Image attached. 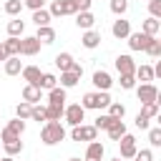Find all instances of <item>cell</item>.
Masks as SVG:
<instances>
[{
    "instance_id": "25",
    "label": "cell",
    "mask_w": 161,
    "mask_h": 161,
    "mask_svg": "<svg viewBox=\"0 0 161 161\" xmlns=\"http://www.w3.org/2000/svg\"><path fill=\"white\" fill-rule=\"evenodd\" d=\"M161 30V25H158V20L156 18H146L143 20V25H141V33H146V35H151V38H156V33Z\"/></svg>"
},
{
    "instance_id": "34",
    "label": "cell",
    "mask_w": 161,
    "mask_h": 161,
    "mask_svg": "<svg viewBox=\"0 0 161 161\" xmlns=\"http://www.w3.org/2000/svg\"><path fill=\"white\" fill-rule=\"evenodd\" d=\"M108 106H111V96H108V91H96V111L108 108Z\"/></svg>"
},
{
    "instance_id": "23",
    "label": "cell",
    "mask_w": 161,
    "mask_h": 161,
    "mask_svg": "<svg viewBox=\"0 0 161 161\" xmlns=\"http://www.w3.org/2000/svg\"><path fill=\"white\" fill-rule=\"evenodd\" d=\"M136 80L151 83L153 80V65H136Z\"/></svg>"
},
{
    "instance_id": "45",
    "label": "cell",
    "mask_w": 161,
    "mask_h": 161,
    "mask_svg": "<svg viewBox=\"0 0 161 161\" xmlns=\"http://www.w3.org/2000/svg\"><path fill=\"white\" fill-rule=\"evenodd\" d=\"M148 13H151V18H161V0H148Z\"/></svg>"
},
{
    "instance_id": "52",
    "label": "cell",
    "mask_w": 161,
    "mask_h": 161,
    "mask_svg": "<svg viewBox=\"0 0 161 161\" xmlns=\"http://www.w3.org/2000/svg\"><path fill=\"white\" fill-rule=\"evenodd\" d=\"M0 60H3V63L8 60V55H5V50H3V43H0Z\"/></svg>"
},
{
    "instance_id": "13",
    "label": "cell",
    "mask_w": 161,
    "mask_h": 161,
    "mask_svg": "<svg viewBox=\"0 0 161 161\" xmlns=\"http://www.w3.org/2000/svg\"><path fill=\"white\" fill-rule=\"evenodd\" d=\"M93 86H96L98 91H108V88L113 86L111 73H106V70H96V73H93Z\"/></svg>"
},
{
    "instance_id": "21",
    "label": "cell",
    "mask_w": 161,
    "mask_h": 161,
    "mask_svg": "<svg viewBox=\"0 0 161 161\" xmlns=\"http://www.w3.org/2000/svg\"><path fill=\"white\" fill-rule=\"evenodd\" d=\"M3 65H5V73H8V75H20V73H23V68H25V65L20 63V55H15V58H8Z\"/></svg>"
},
{
    "instance_id": "22",
    "label": "cell",
    "mask_w": 161,
    "mask_h": 161,
    "mask_svg": "<svg viewBox=\"0 0 161 161\" xmlns=\"http://www.w3.org/2000/svg\"><path fill=\"white\" fill-rule=\"evenodd\" d=\"M73 63H75V60H73V55H70V53H58V55H55V65L60 68V73L70 70V68H73Z\"/></svg>"
},
{
    "instance_id": "43",
    "label": "cell",
    "mask_w": 161,
    "mask_h": 161,
    "mask_svg": "<svg viewBox=\"0 0 161 161\" xmlns=\"http://www.w3.org/2000/svg\"><path fill=\"white\" fill-rule=\"evenodd\" d=\"M121 88L123 91H131V88H136V75H121Z\"/></svg>"
},
{
    "instance_id": "27",
    "label": "cell",
    "mask_w": 161,
    "mask_h": 161,
    "mask_svg": "<svg viewBox=\"0 0 161 161\" xmlns=\"http://www.w3.org/2000/svg\"><path fill=\"white\" fill-rule=\"evenodd\" d=\"M108 116L116 118V121H123V116H126V106L118 103V101H111V106H108Z\"/></svg>"
},
{
    "instance_id": "50",
    "label": "cell",
    "mask_w": 161,
    "mask_h": 161,
    "mask_svg": "<svg viewBox=\"0 0 161 161\" xmlns=\"http://www.w3.org/2000/svg\"><path fill=\"white\" fill-rule=\"evenodd\" d=\"M70 70H73L75 75H83V65H80V63H73V68H70Z\"/></svg>"
},
{
    "instance_id": "7",
    "label": "cell",
    "mask_w": 161,
    "mask_h": 161,
    "mask_svg": "<svg viewBox=\"0 0 161 161\" xmlns=\"http://www.w3.org/2000/svg\"><path fill=\"white\" fill-rule=\"evenodd\" d=\"M40 53V40L35 35L20 38V55H38Z\"/></svg>"
},
{
    "instance_id": "42",
    "label": "cell",
    "mask_w": 161,
    "mask_h": 161,
    "mask_svg": "<svg viewBox=\"0 0 161 161\" xmlns=\"http://www.w3.org/2000/svg\"><path fill=\"white\" fill-rule=\"evenodd\" d=\"M80 106H83L86 111H91V108H96V91H91V93H86V96H83V101H80Z\"/></svg>"
},
{
    "instance_id": "3",
    "label": "cell",
    "mask_w": 161,
    "mask_h": 161,
    "mask_svg": "<svg viewBox=\"0 0 161 161\" xmlns=\"http://www.w3.org/2000/svg\"><path fill=\"white\" fill-rule=\"evenodd\" d=\"M63 118H65V123H68V126H80V123H83V118H86V108H83L80 103H70V106H65Z\"/></svg>"
},
{
    "instance_id": "6",
    "label": "cell",
    "mask_w": 161,
    "mask_h": 161,
    "mask_svg": "<svg viewBox=\"0 0 161 161\" xmlns=\"http://www.w3.org/2000/svg\"><path fill=\"white\" fill-rule=\"evenodd\" d=\"M156 93H158V88H156L153 83H141V86L136 88L138 103H156Z\"/></svg>"
},
{
    "instance_id": "58",
    "label": "cell",
    "mask_w": 161,
    "mask_h": 161,
    "mask_svg": "<svg viewBox=\"0 0 161 161\" xmlns=\"http://www.w3.org/2000/svg\"><path fill=\"white\" fill-rule=\"evenodd\" d=\"M121 161H128V158H121Z\"/></svg>"
},
{
    "instance_id": "24",
    "label": "cell",
    "mask_w": 161,
    "mask_h": 161,
    "mask_svg": "<svg viewBox=\"0 0 161 161\" xmlns=\"http://www.w3.org/2000/svg\"><path fill=\"white\" fill-rule=\"evenodd\" d=\"M23 33H25V23H23L20 18H15V20L8 23V35H10V38H20Z\"/></svg>"
},
{
    "instance_id": "39",
    "label": "cell",
    "mask_w": 161,
    "mask_h": 161,
    "mask_svg": "<svg viewBox=\"0 0 161 161\" xmlns=\"http://www.w3.org/2000/svg\"><path fill=\"white\" fill-rule=\"evenodd\" d=\"M8 128H10L15 136H23V133H25V121H20V118H13V121H8Z\"/></svg>"
},
{
    "instance_id": "38",
    "label": "cell",
    "mask_w": 161,
    "mask_h": 161,
    "mask_svg": "<svg viewBox=\"0 0 161 161\" xmlns=\"http://www.w3.org/2000/svg\"><path fill=\"white\" fill-rule=\"evenodd\" d=\"M113 121H116V118H111V116H108V113H106V116H98V118H96V123H93V126H96V128H98V131H108V128H111V123H113Z\"/></svg>"
},
{
    "instance_id": "46",
    "label": "cell",
    "mask_w": 161,
    "mask_h": 161,
    "mask_svg": "<svg viewBox=\"0 0 161 161\" xmlns=\"http://www.w3.org/2000/svg\"><path fill=\"white\" fill-rule=\"evenodd\" d=\"M136 128H141V131H148L151 128V118H146V116H136Z\"/></svg>"
},
{
    "instance_id": "53",
    "label": "cell",
    "mask_w": 161,
    "mask_h": 161,
    "mask_svg": "<svg viewBox=\"0 0 161 161\" xmlns=\"http://www.w3.org/2000/svg\"><path fill=\"white\" fill-rule=\"evenodd\" d=\"M156 106H158V108H161V91H158V93H156Z\"/></svg>"
},
{
    "instance_id": "8",
    "label": "cell",
    "mask_w": 161,
    "mask_h": 161,
    "mask_svg": "<svg viewBox=\"0 0 161 161\" xmlns=\"http://www.w3.org/2000/svg\"><path fill=\"white\" fill-rule=\"evenodd\" d=\"M116 70L121 73V75H136V63H133V58L131 55H118L116 58Z\"/></svg>"
},
{
    "instance_id": "47",
    "label": "cell",
    "mask_w": 161,
    "mask_h": 161,
    "mask_svg": "<svg viewBox=\"0 0 161 161\" xmlns=\"http://www.w3.org/2000/svg\"><path fill=\"white\" fill-rule=\"evenodd\" d=\"M23 5L35 13V10H43V8H45V0H23Z\"/></svg>"
},
{
    "instance_id": "19",
    "label": "cell",
    "mask_w": 161,
    "mask_h": 161,
    "mask_svg": "<svg viewBox=\"0 0 161 161\" xmlns=\"http://www.w3.org/2000/svg\"><path fill=\"white\" fill-rule=\"evenodd\" d=\"M3 50H5L8 58L20 55V38H10V35H8V40H3Z\"/></svg>"
},
{
    "instance_id": "16",
    "label": "cell",
    "mask_w": 161,
    "mask_h": 161,
    "mask_svg": "<svg viewBox=\"0 0 161 161\" xmlns=\"http://www.w3.org/2000/svg\"><path fill=\"white\" fill-rule=\"evenodd\" d=\"M40 98H43V91H40L38 86H25V88H23V101H25V103L35 106V103H40Z\"/></svg>"
},
{
    "instance_id": "17",
    "label": "cell",
    "mask_w": 161,
    "mask_h": 161,
    "mask_svg": "<svg viewBox=\"0 0 161 161\" xmlns=\"http://www.w3.org/2000/svg\"><path fill=\"white\" fill-rule=\"evenodd\" d=\"M48 106H60V108H65V88L55 86L53 91H48Z\"/></svg>"
},
{
    "instance_id": "1",
    "label": "cell",
    "mask_w": 161,
    "mask_h": 161,
    "mask_svg": "<svg viewBox=\"0 0 161 161\" xmlns=\"http://www.w3.org/2000/svg\"><path fill=\"white\" fill-rule=\"evenodd\" d=\"M65 138V128L60 126V121H45L40 128V141L45 146H55Z\"/></svg>"
},
{
    "instance_id": "30",
    "label": "cell",
    "mask_w": 161,
    "mask_h": 161,
    "mask_svg": "<svg viewBox=\"0 0 161 161\" xmlns=\"http://www.w3.org/2000/svg\"><path fill=\"white\" fill-rule=\"evenodd\" d=\"M3 148H5V156H18L20 151H23V141L20 138H15V141H8V143H3Z\"/></svg>"
},
{
    "instance_id": "10",
    "label": "cell",
    "mask_w": 161,
    "mask_h": 161,
    "mask_svg": "<svg viewBox=\"0 0 161 161\" xmlns=\"http://www.w3.org/2000/svg\"><path fill=\"white\" fill-rule=\"evenodd\" d=\"M151 43V35H146V33H131L128 35V48L131 50H146V45Z\"/></svg>"
},
{
    "instance_id": "49",
    "label": "cell",
    "mask_w": 161,
    "mask_h": 161,
    "mask_svg": "<svg viewBox=\"0 0 161 161\" xmlns=\"http://www.w3.org/2000/svg\"><path fill=\"white\" fill-rule=\"evenodd\" d=\"M91 5H93V0H75V8H78V13H86V10H91Z\"/></svg>"
},
{
    "instance_id": "2",
    "label": "cell",
    "mask_w": 161,
    "mask_h": 161,
    "mask_svg": "<svg viewBox=\"0 0 161 161\" xmlns=\"http://www.w3.org/2000/svg\"><path fill=\"white\" fill-rule=\"evenodd\" d=\"M50 18H63V15H78L75 0H53L50 3Z\"/></svg>"
},
{
    "instance_id": "51",
    "label": "cell",
    "mask_w": 161,
    "mask_h": 161,
    "mask_svg": "<svg viewBox=\"0 0 161 161\" xmlns=\"http://www.w3.org/2000/svg\"><path fill=\"white\" fill-rule=\"evenodd\" d=\"M153 78H161V60H156L153 65Z\"/></svg>"
},
{
    "instance_id": "18",
    "label": "cell",
    "mask_w": 161,
    "mask_h": 161,
    "mask_svg": "<svg viewBox=\"0 0 161 161\" xmlns=\"http://www.w3.org/2000/svg\"><path fill=\"white\" fill-rule=\"evenodd\" d=\"M35 38L40 40V45H50V43H55V30L50 25H43V28H38Z\"/></svg>"
},
{
    "instance_id": "20",
    "label": "cell",
    "mask_w": 161,
    "mask_h": 161,
    "mask_svg": "<svg viewBox=\"0 0 161 161\" xmlns=\"http://www.w3.org/2000/svg\"><path fill=\"white\" fill-rule=\"evenodd\" d=\"M106 133H108V138H111V141H121L128 131H126V123H123V121H113V123H111V128H108Z\"/></svg>"
},
{
    "instance_id": "35",
    "label": "cell",
    "mask_w": 161,
    "mask_h": 161,
    "mask_svg": "<svg viewBox=\"0 0 161 161\" xmlns=\"http://www.w3.org/2000/svg\"><path fill=\"white\" fill-rule=\"evenodd\" d=\"M158 111H161V108H158L156 103H141V111H138V113H141V116H146V118H156V116H158Z\"/></svg>"
},
{
    "instance_id": "4",
    "label": "cell",
    "mask_w": 161,
    "mask_h": 161,
    "mask_svg": "<svg viewBox=\"0 0 161 161\" xmlns=\"http://www.w3.org/2000/svg\"><path fill=\"white\" fill-rule=\"evenodd\" d=\"M96 136H98V128L96 126H88V123H80V126H73V131H70V138L73 141H96Z\"/></svg>"
},
{
    "instance_id": "28",
    "label": "cell",
    "mask_w": 161,
    "mask_h": 161,
    "mask_svg": "<svg viewBox=\"0 0 161 161\" xmlns=\"http://www.w3.org/2000/svg\"><path fill=\"white\" fill-rule=\"evenodd\" d=\"M23 8H25V5H23V0H5V5H3V10H5L8 15H13V18H15V15H20V13H23Z\"/></svg>"
},
{
    "instance_id": "14",
    "label": "cell",
    "mask_w": 161,
    "mask_h": 161,
    "mask_svg": "<svg viewBox=\"0 0 161 161\" xmlns=\"http://www.w3.org/2000/svg\"><path fill=\"white\" fill-rule=\"evenodd\" d=\"M75 25H78L80 30H93V25H96V15H93L91 10L78 13V15H75Z\"/></svg>"
},
{
    "instance_id": "54",
    "label": "cell",
    "mask_w": 161,
    "mask_h": 161,
    "mask_svg": "<svg viewBox=\"0 0 161 161\" xmlns=\"http://www.w3.org/2000/svg\"><path fill=\"white\" fill-rule=\"evenodd\" d=\"M0 161H15V158H13V156H3Z\"/></svg>"
},
{
    "instance_id": "12",
    "label": "cell",
    "mask_w": 161,
    "mask_h": 161,
    "mask_svg": "<svg viewBox=\"0 0 161 161\" xmlns=\"http://www.w3.org/2000/svg\"><path fill=\"white\" fill-rule=\"evenodd\" d=\"M103 153H106V146H103L101 141H91V143L86 146V161H101Z\"/></svg>"
},
{
    "instance_id": "59",
    "label": "cell",
    "mask_w": 161,
    "mask_h": 161,
    "mask_svg": "<svg viewBox=\"0 0 161 161\" xmlns=\"http://www.w3.org/2000/svg\"><path fill=\"white\" fill-rule=\"evenodd\" d=\"M158 43H161V38H158Z\"/></svg>"
},
{
    "instance_id": "48",
    "label": "cell",
    "mask_w": 161,
    "mask_h": 161,
    "mask_svg": "<svg viewBox=\"0 0 161 161\" xmlns=\"http://www.w3.org/2000/svg\"><path fill=\"white\" fill-rule=\"evenodd\" d=\"M15 138H20V136H15V133H13V131H10L8 126H5V128H3V133H0V143H8V141H15Z\"/></svg>"
},
{
    "instance_id": "5",
    "label": "cell",
    "mask_w": 161,
    "mask_h": 161,
    "mask_svg": "<svg viewBox=\"0 0 161 161\" xmlns=\"http://www.w3.org/2000/svg\"><path fill=\"white\" fill-rule=\"evenodd\" d=\"M118 148H121V158L133 161V156H136V151H138V146H136V136L126 133V136L118 141Z\"/></svg>"
},
{
    "instance_id": "36",
    "label": "cell",
    "mask_w": 161,
    "mask_h": 161,
    "mask_svg": "<svg viewBox=\"0 0 161 161\" xmlns=\"http://www.w3.org/2000/svg\"><path fill=\"white\" fill-rule=\"evenodd\" d=\"M146 55H151V58H161V43H158V38H151V43L146 45V50H143Z\"/></svg>"
},
{
    "instance_id": "57",
    "label": "cell",
    "mask_w": 161,
    "mask_h": 161,
    "mask_svg": "<svg viewBox=\"0 0 161 161\" xmlns=\"http://www.w3.org/2000/svg\"><path fill=\"white\" fill-rule=\"evenodd\" d=\"M68 161H80V158H68Z\"/></svg>"
},
{
    "instance_id": "55",
    "label": "cell",
    "mask_w": 161,
    "mask_h": 161,
    "mask_svg": "<svg viewBox=\"0 0 161 161\" xmlns=\"http://www.w3.org/2000/svg\"><path fill=\"white\" fill-rule=\"evenodd\" d=\"M156 118H158V126H161V111H158V116H156Z\"/></svg>"
},
{
    "instance_id": "15",
    "label": "cell",
    "mask_w": 161,
    "mask_h": 161,
    "mask_svg": "<svg viewBox=\"0 0 161 161\" xmlns=\"http://www.w3.org/2000/svg\"><path fill=\"white\" fill-rule=\"evenodd\" d=\"M80 45H83V48H88V50L98 48V45H101V33H98V30H86V33H83V38H80Z\"/></svg>"
},
{
    "instance_id": "31",
    "label": "cell",
    "mask_w": 161,
    "mask_h": 161,
    "mask_svg": "<svg viewBox=\"0 0 161 161\" xmlns=\"http://www.w3.org/2000/svg\"><path fill=\"white\" fill-rule=\"evenodd\" d=\"M55 86H58V78L53 73H43L40 75V91H53Z\"/></svg>"
},
{
    "instance_id": "40",
    "label": "cell",
    "mask_w": 161,
    "mask_h": 161,
    "mask_svg": "<svg viewBox=\"0 0 161 161\" xmlns=\"http://www.w3.org/2000/svg\"><path fill=\"white\" fill-rule=\"evenodd\" d=\"M148 143L153 148H161V126L158 128H148Z\"/></svg>"
},
{
    "instance_id": "37",
    "label": "cell",
    "mask_w": 161,
    "mask_h": 161,
    "mask_svg": "<svg viewBox=\"0 0 161 161\" xmlns=\"http://www.w3.org/2000/svg\"><path fill=\"white\" fill-rule=\"evenodd\" d=\"M128 10V0H111V13L123 18V13Z\"/></svg>"
},
{
    "instance_id": "29",
    "label": "cell",
    "mask_w": 161,
    "mask_h": 161,
    "mask_svg": "<svg viewBox=\"0 0 161 161\" xmlns=\"http://www.w3.org/2000/svg\"><path fill=\"white\" fill-rule=\"evenodd\" d=\"M50 20H53V18H50V13H48L45 8H43V10H35V13H33V23H35L38 28H43V25H50Z\"/></svg>"
},
{
    "instance_id": "11",
    "label": "cell",
    "mask_w": 161,
    "mask_h": 161,
    "mask_svg": "<svg viewBox=\"0 0 161 161\" xmlns=\"http://www.w3.org/2000/svg\"><path fill=\"white\" fill-rule=\"evenodd\" d=\"M20 75H23L25 86H38V88H40V75H43V73H40V68H38V65H25Z\"/></svg>"
},
{
    "instance_id": "56",
    "label": "cell",
    "mask_w": 161,
    "mask_h": 161,
    "mask_svg": "<svg viewBox=\"0 0 161 161\" xmlns=\"http://www.w3.org/2000/svg\"><path fill=\"white\" fill-rule=\"evenodd\" d=\"M108 161H121V156H118V158H108Z\"/></svg>"
},
{
    "instance_id": "26",
    "label": "cell",
    "mask_w": 161,
    "mask_h": 161,
    "mask_svg": "<svg viewBox=\"0 0 161 161\" xmlns=\"http://www.w3.org/2000/svg\"><path fill=\"white\" fill-rule=\"evenodd\" d=\"M78 80H80V75H75L73 70H65V73H60V88H73V86H78Z\"/></svg>"
},
{
    "instance_id": "33",
    "label": "cell",
    "mask_w": 161,
    "mask_h": 161,
    "mask_svg": "<svg viewBox=\"0 0 161 161\" xmlns=\"http://www.w3.org/2000/svg\"><path fill=\"white\" fill-rule=\"evenodd\" d=\"M30 121H38V123H45L48 121V108L45 106H33V113H30Z\"/></svg>"
},
{
    "instance_id": "41",
    "label": "cell",
    "mask_w": 161,
    "mask_h": 161,
    "mask_svg": "<svg viewBox=\"0 0 161 161\" xmlns=\"http://www.w3.org/2000/svg\"><path fill=\"white\" fill-rule=\"evenodd\" d=\"M45 108H48V121H60L65 113V108H60V106H45Z\"/></svg>"
},
{
    "instance_id": "44",
    "label": "cell",
    "mask_w": 161,
    "mask_h": 161,
    "mask_svg": "<svg viewBox=\"0 0 161 161\" xmlns=\"http://www.w3.org/2000/svg\"><path fill=\"white\" fill-rule=\"evenodd\" d=\"M133 161H153V151L151 148H141V151H136Z\"/></svg>"
},
{
    "instance_id": "32",
    "label": "cell",
    "mask_w": 161,
    "mask_h": 161,
    "mask_svg": "<svg viewBox=\"0 0 161 161\" xmlns=\"http://www.w3.org/2000/svg\"><path fill=\"white\" fill-rule=\"evenodd\" d=\"M30 113H33V106H30V103H25V101H20V103L15 106V118H20V121H25V118H30Z\"/></svg>"
},
{
    "instance_id": "9",
    "label": "cell",
    "mask_w": 161,
    "mask_h": 161,
    "mask_svg": "<svg viewBox=\"0 0 161 161\" xmlns=\"http://www.w3.org/2000/svg\"><path fill=\"white\" fill-rule=\"evenodd\" d=\"M111 33H113V38L123 40V38H128V35H131V23H128L126 18H118V20H113Z\"/></svg>"
}]
</instances>
